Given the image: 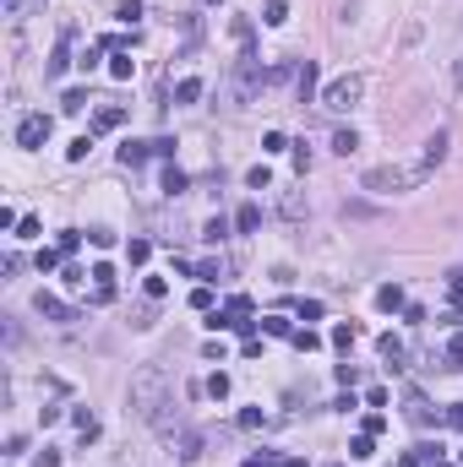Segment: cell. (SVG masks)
<instances>
[{
	"label": "cell",
	"instance_id": "24",
	"mask_svg": "<svg viewBox=\"0 0 463 467\" xmlns=\"http://www.w3.org/2000/svg\"><path fill=\"white\" fill-rule=\"evenodd\" d=\"M131 71H137L131 55H115V60H109V77H115V81H131Z\"/></svg>",
	"mask_w": 463,
	"mask_h": 467
},
{
	"label": "cell",
	"instance_id": "21",
	"mask_svg": "<svg viewBox=\"0 0 463 467\" xmlns=\"http://www.w3.org/2000/svg\"><path fill=\"white\" fill-rule=\"evenodd\" d=\"M262 22H267V27H284V22H289V6H284V0H267Z\"/></svg>",
	"mask_w": 463,
	"mask_h": 467
},
{
	"label": "cell",
	"instance_id": "8",
	"mask_svg": "<svg viewBox=\"0 0 463 467\" xmlns=\"http://www.w3.org/2000/svg\"><path fill=\"white\" fill-rule=\"evenodd\" d=\"M65 65H71V27H65V33H61V44H55V55H49V65H44V77L55 81V77H61V71H65Z\"/></svg>",
	"mask_w": 463,
	"mask_h": 467
},
{
	"label": "cell",
	"instance_id": "53",
	"mask_svg": "<svg viewBox=\"0 0 463 467\" xmlns=\"http://www.w3.org/2000/svg\"><path fill=\"white\" fill-rule=\"evenodd\" d=\"M208 6H218V0H208Z\"/></svg>",
	"mask_w": 463,
	"mask_h": 467
},
{
	"label": "cell",
	"instance_id": "14",
	"mask_svg": "<svg viewBox=\"0 0 463 467\" xmlns=\"http://www.w3.org/2000/svg\"><path fill=\"white\" fill-rule=\"evenodd\" d=\"M234 228H240V234H256V228H262V206H240V212H234Z\"/></svg>",
	"mask_w": 463,
	"mask_h": 467
},
{
	"label": "cell",
	"instance_id": "31",
	"mask_svg": "<svg viewBox=\"0 0 463 467\" xmlns=\"http://www.w3.org/2000/svg\"><path fill=\"white\" fill-rule=\"evenodd\" d=\"M355 147H360V136H355V131H338V136H333V152H343V158H349Z\"/></svg>",
	"mask_w": 463,
	"mask_h": 467
},
{
	"label": "cell",
	"instance_id": "15",
	"mask_svg": "<svg viewBox=\"0 0 463 467\" xmlns=\"http://www.w3.org/2000/svg\"><path fill=\"white\" fill-rule=\"evenodd\" d=\"M229 391H234V381L224 375V369H213V375H208V397H213V402H224Z\"/></svg>",
	"mask_w": 463,
	"mask_h": 467
},
{
	"label": "cell",
	"instance_id": "4",
	"mask_svg": "<svg viewBox=\"0 0 463 467\" xmlns=\"http://www.w3.org/2000/svg\"><path fill=\"white\" fill-rule=\"evenodd\" d=\"M447 147H452V136H447V131H436V136H431V142H425L420 163H414V174H420V185L431 180V174H436V169H442V158H447Z\"/></svg>",
	"mask_w": 463,
	"mask_h": 467
},
{
	"label": "cell",
	"instance_id": "37",
	"mask_svg": "<svg viewBox=\"0 0 463 467\" xmlns=\"http://www.w3.org/2000/svg\"><path fill=\"white\" fill-rule=\"evenodd\" d=\"M126 256H131V266H142V261L153 256V244H148V239H131V250H126Z\"/></svg>",
	"mask_w": 463,
	"mask_h": 467
},
{
	"label": "cell",
	"instance_id": "33",
	"mask_svg": "<svg viewBox=\"0 0 463 467\" xmlns=\"http://www.w3.org/2000/svg\"><path fill=\"white\" fill-rule=\"evenodd\" d=\"M224 234H229V223H224V218H208V228H202V239H208V244H218Z\"/></svg>",
	"mask_w": 463,
	"mask_h": 467
},
{
	"label": "cell",
	"instance_id": "29",
	"mask_svg": "<svg viewBox=\"0 0 463 467\" xmlns=\"http://www.w3.org/2000/svg\"><path fill=\"white\" fill-rule=\"evenodd\" d=\"M262 424H267L262 407H240V429H262Z\"/></svg>",
	"mask_w": 463,
	"mask_h": 467
},
{
	"label": "cell",
	"instance_id": "46",
	"mask_svg": "<svg viewBox=\"0 0 463 467\" xmlns=\"http://www.w3.org/2000/svg\"><path fill=\"white\" fill-rule=\"evenodd\" d=\"M33 467H61V451H49V446H44L39 456H33Z\"/></svg>",
	"mask_w": 463,
	"mask_h": 467
},
{
	"label": "cell",
	"instance_id": "49",
	"mask_svg": "<svg viewBox=\"0 0 463 467\" xmlns=\"http://www.w3.org/2000/svg\"><path fill=\"white\" fill-rule=\"evenodd\" d=\"M27 11V0H6V17H22Z\"/></svg>",
	"mask_w": 463,
	"mask_h": 467
},
{
	"label": "cell",
	"instance_id": "36",
	"mask_svg": "<svg viewBox=\"0 0 463 467\" xmlns=\"http://www.w3.org/2000/svg\"><path fill=\"white\" fill-rule=\"evenodd\" d=\"M196 277H202V283H218V277H224V261H202V266H196Z\"/></svg>",
	"mask_w": 463,
	"mask_h": 467
},
{
	"label": "cell",
	"instance_id": "34",
	"mask_svg": "<svg viewBox=\"0 0 463 467\" xmlns=\"http://www.w3.org/2000/svg\"><path fill=\"white\" fill-rule=\"evenodd\" d=\"M447 299H452V310H463V272L447 277Z\"/></svg>",
	"mask_w": 463,
	"mask_h": 467
},
{
	"label": "cell",
	"instance_id": "26",
	"mask_svg": "<svg viewBox=\"0 0 463 467\" xmlns=\"http://www.w3.org/2000/svg\"><path fill=\"white\" fill-rule=\"evenodd\" d=\"M262 331H267V337H295V326L284 321V315H267V321H262Z\"/></svg>",
	"mask_w": 463,
	"mask_h": 467
},
{
	"label": "cell",
	"instance_id": "48",
	"mask_svg": "<svg viewBox=\"0 0 463 467\" xmlns=\"http://www.w3.org/2000/svg\"><path fill=\"white\" fill-rule=\"evenodd\" d=\"M447 424H452V429H463V402H458V407H447Z\"/></svg>",
	"mask_w": 463,
	"mask_h": 467
},
{
	"label": "cell",
	"instance_id": "52",
	"mask_svg": "<svg viewBox=\"0 0 463 467\" xmlns=\"http://www.w3.org/2000/svg\"><path fill=\"white\" fill-rule=\"evenodd\" d=\"M431 467H463V462H442V456H436V462H431Z\"/></svg>",
	"mask_w": 463,
	"mask_h": 467
},
{
	"label": "cell",
	"instance_id": "45",
	"mask_svg": "<svg viewBox=\"0 0 463 467\" xmlns=\"http://www.w3.org/2000/svg\"><path fill=\"white\" fill-rule=\"evenodd\" d=\"M360 429H365V435H381V429H387V419H381V413H365V424H360Z\"/></svg>",
	"mask_w": 463,
	"mask_h": 467
},
{
	"label": "cell",
	"instance_id": "51",
	"mask_svg": "<svg viewBox=\"0 0 463 467\" xmlns=\"http://www.w3.org/2000/svg\"><path fill=\"white\" fill-rule=\"evenodd\" d=\"M278 467H305V462H300V456H284V462H278Z\"/></svg>",
	"mask_w": 463,
	"mask_h": 467
},
{
	"label": "cell",
	"instance_id": "10",
	"mask_svg": "<svg viewBox=\"0 0 463 467\" xmlns=\"http://www.w3.org/2000/svg\"><path fill=\"white\" fill-rule=\"evenodd\" d=\"M148 158H158L153 142H120V163H126V169H142Z\"/></svg>",
	"mask_w": 463,
	"mask_h": 467
},
{
	"label": "cell",
	"instance_id": "39",
	"mask_svg": "<svg viewBox=\"0 0 463 467\" xmlns=\"http://www.w3.org/2000/svg\"><path fill=\"white\" fill-rule=\"evenodd\" d=\"M142 17V6H137V0H126V6H115V22H137Z\"/></svg>",
	"mask_w": 463,
	"mask_h": 467
},
{
	"label": "cell",
	"instance_id": "41",
	"mask_svg": "<svg viewBox=\"0 0 463 467\" xmlns=\"http://www.w3.org/2000/svg\"><path fill=\"white\" fill-rule=\"evenodd\" d=\"M300 321H322V299H300Z\"/></svg>",
	"mask_w": 463,
	"mask_h": 467
},
{
	"label": "cell",
	"instance_id": "5",
	"mask_svg": "<svg viewBox=\"0 0 463 467\" xmlns=\"http://www.w3.org/2000/svg\"><path fill=\"white\" fill-rule=\"evenodd\" d=\"M49 131H55V120H49V114H27V120L17 125V147H27V152H33V147L49 142Z\"/></svg>",
	"mask_w": 463,
	"mask_h": 467
},
{
	"label": "cell",
	"instance_id": "7",
	"mask_svg": "<svg viewBox=\"0 0 463 467\" xmlns=\"http://www.w3.org/2000/svg\"><path fill=\"white\" fill-rule=\"evenodd\" d=\"M403 419H409V424H420V429L436 424V407L425 402V391H409V397H403Z\"/></svg>",
	"mask_w": 463,
	"mask_h": 467
},
{
	"label": "cell",
	"instance_id": "35",
	"mask_svg": "<svg viewBox=\"0 0 463 467\" xmlns=\"http://www.w3.org/2000/svg\"><path fill=\"white\" fill-rule=\"evenodd\" d=\"M229 33L246 44V49H251V17H234V22H229Z\"/></svg>",
	"mask_w": 463,
	"mask_h": 467
},
{
	"label": "cell",
	"instance_id": "30",
	"mask_svg": "<svg viewBox=\"0 0 463 467\" xmlns=\"http://www.w3.org/2000/svg\"><path fill=\"white\" fill-rule=\"evenodd\" d=\"M278 212H284V218H305V202H300L295 190H289V196H284V202H278Z\"/></svg>",
	"mask_w": 463,
	"mask_h": 467
},
{
	"label": "cell",
	"instance_id": "6",
	"mask_svg": "<svg viewBox=\"0 0 463 467\" xmlns=\"http://www.w3.org/2000/svg\"><path fill=\"white\" fill-rule=\"evenodd\" d=\"M169 446H175V456H180V462H196V456H202V446H208V435H202V429H175V435H169Z\"/></svg>",
	"mask_w": 463,
	"mask_h": 467
},
{
	"label": "cell",
	"instance_id": "43",
	"mask_svg": "<svg viewBox=\"0 0 463 467\" xmlns=\"http://www.w3.org/2000/svg\"><path fill=\"white\" fill-rule=\"evenodd\" d=\"M142 294H148V299H164L169 283H164V277H148V283H142Z\"/></svg>",
	"mask_w": 463,
	"mask_h": 467
},
{
	"label": "cell",
	"instance_id": "9",
	"mask_svg": "<svg viewBox=\"0 0 463 467\" xmlns=\"http://www.w3.org/2000/svg\"><path fill=\"white\" fill-rule=\"evenodd\" d=\"M33 310H39L44 321H71V305H65V299H55V294H39V299H33Z\"/></svg>",
	"mask_w": 463,
	"mask_h": 467
},
{
	"label": "cell",
	"instance_id": "19",
	"mask_svg": "<svg viewBox=\"0 0 463 467\" xmlns=\"http://www.w3.org/2000/svg\"><path fill=\"white\" fill-rule=\"evenodd\" d=\"M355 343H360V326H349V321H343V326H333V348H343V353H349Z\"/></svg>",
	"mask_w": 463,
	"mask_h": 467
},
{
	"label": "cell",
	"instance_id": "40",
	"mask_svg": "<svg viewBox=\"0 0 463 467\" xmlns=\"http://www.w3.org/2000/svg\"><path fill=\"white\" fill-rule=\"evenodd\" d=\"M93 305H99V310L115 305V283H99V288H93Z\"/></svg>",
	"mask_w": 463,
	"mask_h": 467
},
{
	"label": "cell",
	"instance_id": "42",
	"mask_svg": "<svg viewBox=\"0 0 463 467\" xmlns=\"http://www.w3.org/2000/svg\"><path fill=\"white\" fill-rule=\"evenodd\" d=\"M61 256H65V250H39V272H55V266H61Z\"/></svg>",
	"mask_w": 463,
	"mask_h": 467
},
{
	"label": "cell",
	"instance_id": "23",
	"mask_svg": "<svg viewBox=\"0 0 463 467\" xmlns=\"http://www.w3.org/2000/svg\"><path fill=\"white\" fill-rule=\"evenodd\" d=\"M289 343H295L300 353H316V348H322V337H316L311 326H300V331H295V337H289Z\"/></svg>",
	"mask_w": 463,
	"mask_h": 467
},
{
	"label": "cell",
	"instance_id": "54",
	"mask_svg": "<svg viewBox=\"0 0 463 467\" xmlns=\"http://www.w3.org/2000/svg\"><path fill=\"white\" fill-rule=\"evenodd\" d=\"M458 462H463V451H458Z\"/></svg>",
	"mask_w": 463,
	"mask_h": 467
},
{
	"label": "cell",
	"instance_id": "38",
	"mask_svg": "<svg viewBox=\"0 0 463 467\" xmlns=\"http://www.w3.org/2000/svg\"><path fill=\"white\" fill-rule=\"evenodd\" d=\"M284 147H289V136H284V131H267V136H262V152H284Z\"/></svg>",
	"mask_w": 463,
	"mask_h": 467
},
{
	"label": "cell",
	"instance_id": "17",
	"mask_svg": "<svg viewBox=\"0 0 463 467\" xmlns=\"http://www.w3.org/2000/svg\"><path fill=\"white\" fill-rule=\"evenodd\" d=\"M349 456H360V462H365V456H376V435H365V429H360L355 440H349Z\"/></svg>",
	"mask_w": 463,
	"mask_h": 467
},
{
	"label": "cell",
	"instance_id": "44",
	"mask_svg": "<svg viewBox=\"0 0 463 467\" xmlns=\"http://www.w3.org/2000/svg\"><path fill=\"white\" fill-rule=\"evenodd\" d=\"M447 369H463V337H452V348H447Z\"/></svg>",
	"mask_w": 463,
	"mask_h": 467
},
{
	"label": "cell",
	"instance_id": "16",
	"mask_svg": "<svg viewBox=\"0 0 463 467\" xmlns=\"http://www.w3.org/2000/svg\"><path fill=\"white\" fill-rule=\"evenodd\" d=\"M202 98V77H186V81H175V103H196Z\"/></svg>",
	"mask_w": 463,
	"mask_h": 467
},
{
	"label": "cell",
	"instance_id": "18",
	"mask_svg": "<svg viewBox=\"0 0 463 467\" xmlns=\"http://www.w3.org/2000/svg\"><path fill=\"white\" fill-rule=\"evenodd\" d=\"M71 419H77V429H82V440H93V435H99V419H93V407H71Z\"/></svg>",
	"mask_w": 463,
	"mask_h": 467
},
{
	"label": "cell",
	"instance_id": "28",
	"mask_svg": "<svg viewBox=\"0 0 463 467\" xmlns=\"http://www.w3.org/2000/svg\"><path fill=\"white\" fill-rule=\"evenodd\" d=\"M191 310H202V315H208V310H213V283L191 288Z\"/></svg>",
	"mask_w": 463,
	"mask_h": 467
},
{
	"label": "cell",
	"instance_id": "3",
	"mask_svg": "<svg viewBox=\"0 0 463 467\" xmlns=\"http://www.w3.org/2000/svg\"><path fill=\"white\" fill-rule=\"evenodd\" d=\"M360 98H365V77L360 71H349V77H338V81L322 87V109H333V114H349Z\"/></svg>",
	"mask_w": 463,
	"mask_h": 467
},
{
	"label": "cell",
	"instance_id": "27",
	"mask_svg": "<svg viewBox=\"0 0 463 467\" xmlns=\"http://www.w3.org/2000/svg\"><path fill=\"white\" fill-rule=\"evenodd\" d=\"M61 109H65V114H77V109H87V87H71V93L61 98Z\"/></svg>",
	"mask_w": 463,
	"mask_h": 467
},
{
	"label": "cell",
	"instance_id": "20",
	"mask_svg": "<svg viewBox=\"0 0 463 467\" xmlns=\"http://www.w3.org/2000/svg\"><path fill=\"white\" fill-rule=\"evenodd\" d=\"M376 305H381V310H403V288H398V283L376 288Z\"/></svg>",
	"mask_w": 463,
	"mask_h": 467
},
{
	"label": "cell",
	"instance_id": "12",
	"mask_svg": "<svg viewBox=\"0 0 463 467\" xmlns=\"http://www.w3.org/2000/svg\"><path fill=\"white\" fill-rule=\"evenodd\" d=\"M376 348H381V359H387L393 369L403 364V337H393V331H381V337H376Z\"/></svg>",
	"mask_w": 463,
	"mask_h": 467
},
{
	"label": "cell",
	"instance_id": "13",
	"mask_svg": "<svg viewBox=\"0 0 463 467\" xmlns=\"http://www.w3.org/2000/svg\"><path fill=\"white\" fill-rule=\"evenodd\" d=\"M295 87H300V103L316 98V60H305V65L295 71Z\"/></svg>",
	"mask_w": 463,
	"mask_h": 467
},
{
	"label": "cell",
	"instance_id": "11",
	"mask_svg": "<svg viewBox=\"0 0 463 467\" xmlns=\"http://www.w3.org/2000/svg\"><path fill=\"white\" fill-rule=\"evenodd\" d=\"M120 125H126V109H120V103H104V109L93 114V131H120Z\"/></svg>",
	"mask_w": 463,
	"mask_h": 467
},
{
	"label": "cell",
	"instance_id": "25",
	"mask_svg": "<svg viewBox=\"0 0 463 467\" xmlns=\"http://www.w3.org/2000/svg\"><path fill=\"white\" fill-rule=\"evenodd\" d=\"M246 185H251V190H267V185H273V169H267V163H256L251 174H246Z\"/></svg>",
	"mask_w": 463,
	"mask_h": 467
},
{
	"label": "cell",
	"instance_id": "47",
	"mask_svg": "<svg viewBox=\"0 0 463 467\" xmlns=\"http://www.w3.org/2000/svg\"><path fill=\"white\" fill-rule=\"evenodd\" d=\"M278 462H284V456H267V451H262V456H251L246 467H278Z\"/></svg>",
	"mask_w": 463,
	"mask_h": 467
},
{
	"label": "cell",
	"instance_id": "2",
	"mask_svg": "<svg viewBox=\"0 0 463 467\" xmlns=\"http://www.w3.org/2000/svg\"><path fill=\"white\" fill-rule=\"evenodd\" d=\"M365 190H376V196H393V190H414L420 185V174H414V163L409 169H398V163H381V169H365Z\"/></svg>",
	"mask_w": 463,
	"mask_h": 467
},
{
	"label": "cell",
	"instance_id": "32",
	"mask_svg": "<svg viewBox=\"0 0 463 467\" xmlns=\"http://www.w3.org/2000/svg\"><path fill=\"white\" fill-rule=\"evenodd\" d=\"M87 147H93V131H87V136H77V142L65 147V158H71V163H82V158H87Z\"/></svg>",
	"mask_w": 463,
	"mask_h": 467
},
{
	"label": "cell",
	"instance_id": "22",
	"mask_svg": "<svg viewBox=\"0 0 463 467\" xmlns=\"http://www.w3.org/2000/svg\"><path fill=\"white\" fill-rule=\"evenodd\" d=\"M186 174H180V169H164V196H186Z\"/></svg>",
	"mask_w": 463,
	"mask_h": 467
},
{
	"label": "cell",
	"instance_id": "50",
	"mask_svg": "<svg viewBox=\"0 0 463 467\" xmlns=\"http://www.w3.org/2000/svg\"><path fill=\"white\" fill-rule=\"evenodd\" d=\"M452 87H458V93H463V60L452 65Z\"/></svg>",
	"mask_w": 463,
	"mask_h": 467
},
{
	"label": "cell",
	"instance_id": "1",
	"mask_svg": "<svg viewBox=\"0 0 463 467\" xmlns=\"http://www.w3.org/2000/svg\"><path fill=\"white\" fill-rule=\"evenodd\" d=\"M131 407H137L148 424L164 413V407H175L169 402V369L164 364H142L137 375H131Z\"/></svg>",
	"mask_w": 463,
	"mask_h": 467
}]
</instances>
